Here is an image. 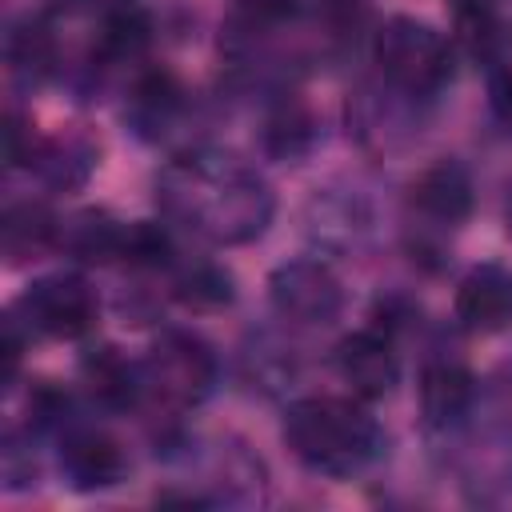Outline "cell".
Returning a JSON list of instances; mask_svg holds the SVG:
<instances>
[{
    "mask_svg": "<svg viewBox=\"0 0 512 512\" xmlns=\"http://www.w3.org/2000/svg\"><path fill=\"white\" fill-rule=\"evenodd\" d=\"M160 212L208 244H248L272 220V188L228 152H184L156 176Z\"/></svg>",
    "mask_w": 512,
    "mask_h": 512,
    "instance_id": "6da1fadb",
    "label": "cell"
},
{
    "mask_svg": "<svg viewBox=\"0 0 512 512\" xmlns=\"http://www.w3.org/2000/svg\"><path fill=\"white\" fill-rule=\"evenodd\" d=\"M284 444L308 472L352 476L380 456L384 432L352 400L304 396L292 400L284 412Z\"/></svg>",
    "mask_w": 512,
    "mask_h": 512,
    "instance_id": "7a4b0ae2",
    "label": "cell"
},
{
    "mask_svg": "<svg viewBox=\"0 0 512 512\" xmlns=\"http://www.w3.org/2000/svg\"><path fill=\"white\" fill-rule=\"evenodd\" d=\"M372 56H376L384 80L408 100H428V96L444 92L456 72L452 44L432 24L412 20V16L384 20L372 36Z\"/></svg>",
    "mask_w": 512,
    "mask_h": 512,
    "instance_id": "3957f363",
    "label": "cell"
},
{
    "mask_svg": "<svg viewBox=\"0 0 512 512\" xmlns=\"http://www.w3.org/2000/svg\"><path fill=\"white\" fill-rule=\"evenodd\" d=\"M144 392H152L168 408H196L216 384V356L204 340L188 332H168L152 344L148 360L140 364Z\"/></svg>",
    "mask_w": 512,
    "mask_h": 512,
    "instance_id": "277c9868",
    "label": "cell"
},
{
    "mask_svg": "<svg viewBox=\"0 0 512 512\" xmlns=\"http://www.w3.org/2000/svg\"><path fill=\"white\" fill-rule=\"evenodd\" d=\"M16 312L40 336L76 340V336L92 332V324H96V292L76 272H52L24 288Z\"/></svg>",
    "mask_w": 512,
    "mask_h": 512,
    "instance_id": "5b68a950",
    "label": "cell"
},
{
    "mask_svg": "<svg viewBox=\"0 0 512 512\" xmlns=\"http://www.w3.org/2000/svg\"><path fill=\"white\" fill-rule=\"evenodd\" d=\"M268 300L292 324H332L344 308V288L328 264L300 256V260H284L280 268H272Z\"/></svg>",
    "mask_w": 512,
    "mask_h": 512,
    "instance_id": "8992f818",
    "label": "cell"
},
{
    "mask_svg": "<svg viewBox=\"0 0 512 512\" xmlns=\"http://www.w3.org/2000/svg\"><path fill=\"white\" fill-rule=\"evenodd\" d=\"M60 468L72 488L96 492L128 476V456L108 432L88 428V424H68L60 432Z\"/></svg>",
    "mask_w": 512,
    "mask_h": 512,
    "instance_id": "52a82bcc",
    "label": "cell"
},
{
    "mask_svg": "<svg viewBox=\"0 0 512 512\" xmlns=\"http://www.w3.org/2000/svg\"><path fill=\"white\" fill-rule=\"evenodd\" d=\"M336 372L364 400L388 396L396 388V380H400V360H396V348H392L388 332L364 328V332L344 336L336 344Z\"/></svg>",
    "mask_w": 512,
    "mask_h": 512,
    "instance_id": "ba28073f",
    "label": "cell"
},
{
    "mask_svg": "<svg viewBox=\"0 0 512 512\" xmlns=\"http://www.w3.org/2000/svg\"><path fill=\"white\" fill-rule=\"evenodd\" d=\"M456 320L468 332H500L512 324V272L496 260H484L464 272L456 284Z\"/></svg>",
    "mask_w": 512,
    "mask_h": 512,
    "instance_id": "9c48e42d",
    "label": "cell"
},
{
    "mask_svg": "<svg viewBox=\"0 0 512 512\" xmlns=\"http://www.w3.org/2000/svg\"><path fill=\"white\" fill-rule=\"evenodd\" d=\"M472 176L464 172V164L456 160H436L428 164L412 188H408V204L420 220L436 224V228H456L472 216Z\"/></svg>",
    "mask_w": 512,
    "mask_h": 512,
    "instance_id": "30bf717a",
    "label": "cell"
},
{
    "mask_svg": "<svg viewBox=\"0 0 512 512\" xmlns=\"http://www.w3.org/2000/svg\"><path fill=\"white\" fill-rule=\"evenodd\" d=\"M476 404V376L460 360H428L420 372V416L432 432H452Z\"/></svg>",
    "mask_w": 512,
    "mask_h": 512,
    "instance_id": "8fae6325",
    "label": "cell"
},
{
    "mask_svg": "<svg viewBox=\"0 0 512 512\" xmlns=\"http://www.w3.org/2000/svg\"><path fill=\"white\" fill-rule=\"evenodd\" d=\"M456 40L492 72L512 60V20L492 0H456Z\"/></svg>",
    "mask_w": 512,
    "mask_h": 512,
    "instance_id": "7c38bea8",
    "label": "cell"
},
{
    "mask_svg": "<svg viewBox=\"0 0 512 512\" xmlns=\"http://www.w3.org/2000/svg\"><path fill=\"white\" fill-rule=\"evenodd\" d=\"M100 164V144L84 132H60V136H48L36 144L32 152V164L36 176L56 188V192H72V188H84L88 176L96 172Z\"/></svg>",
    "mask_w": 512,
    "mask_h": 512,
    "instance_id": "4fadbf2b",
    "label": "cell"
},
{
    "mask_svg": "<svg viewBox=\"0 0 512 512\" xmlns=\"http://www.w3.org/2000/svg\"><path fill=\"white\" fill-rule=\"evenodd\" d=\"M56 248L64 256H76L84 264H108L124 252V220H112L108 212H72L56 228Z\"/></svg>",
    "mask_w": 512,
    "mask_h": 512,
    "instance_id": "5bb4252c",
    "label": "cell"
},
{
    "mask_svg": "<svg viewBox=\"0 0 512 512\" xmlns=\"http://www.w3.org/2000/svg\"><path fill=\"white\" fill-rule=\"evenodd\" d=\"M88 392L104 404V408H132L144 392V372L140 364H132L128 356H120L116 348H92L80 364Z\"/></svg>",
    "mask_w": 512,
    "mask_h": 512,
    "instance_id": "9a60e30c",
    "label": "cell"
},
{
    "mask_svg": "<svg viewBox=\"0 0 512 512\" xmlns=\"http://www.w3.org/2000/svg\"><path fill=\"white\" fill-rule=\"evenodd\" d=\"M56 228H60V220L44 204H32V200L8 204L4 220H0V252L12 264H24V260L56 248Z\"/></svg>",
    "mask_w": 512,
    "mask_h": 512,
    "instance_id": "2e32d148",
    "label": "cell"
},
{
    "mask_svg": "<svg viewBox=\"0 0 512 512\" xmlns=\"http://www.w3.org/2000/svg\"><path fill=\"white\" fill-rule=\"evenodd\" d=\"M152 40V20L144 8L136 4H112L104 16H100V28H96V56L108 60V64H124V60H136Z\"/></svg>",
    "mask_w": 512,
    "mask_h": 512,
    "instance_id": "e0dca14e",
    "label": "cell"
},
{
    "mask_svg": "<svg viewBox=\"0 0 512 512\" xmlns=\"http://www.w3.org/2000/svg\"><path fill=\"white\" fill-rule=\"evenodd\" d=\"M4 56H8V68L20 76V80H40L52 72L56 64V40L48 32L44 20L36 16H24L8 28V40H4Z\"/></svg>",
    "mask_w": 512,
    "mask_h": 512,
    "instance_id": "ac0fdd59",
    "label": "cell"
},
{
    "mask_svg": "<svg viewBox=\"0 0 512 512\" xmlns=\"http://www.w3.org/2000/svg\"><path fill=\"white\" fill-rule=\"evenodd\" d=\"M180 104H184L180 84H176L168 72H148V76H140L136 88H132L128 116H132V124H136L140 132H160L164 124L176 120Z\"/></svg>",
    "mask_w": 512,
    "mask_h": 512,
    "instance_id": "d6986e66",
    "label": "cell"
},
{
    "mask_svg": "<svg viewBox=\"0 0 512 512\" xmlns=\"http://www.w3.org/2000/svg\"><path fill=\"white\" fill-rule=\"evenodd\" d=\"M172 296L188 308H224L236 292H232L228 268H220L212 260H188L172 276Z\"/></svg>",
    "mask_w": 512,
    "mask_h": 512,
    "instance_id": "ffe728a7",
    "label": "cell"
},
{
    "mask_svg": "<svg viewBox=\"0 0 512 512\" xmlns=\"http://www.w3.org/2000/svg\"><path fill=\"white\" fill-rule=\"evenodd\" d=\"M316 144V124L308 116V108L300 104H280L268 124H264V148L280 160H300L308 148Z\"/></svg>",
    "mask_w": 512,
    "mask_h": 512,
    "instance_id": "44dd1931",
    "label": "cell"
},
{
    "mask_svg": "<svg viewBox=\"0 0 512 512\" xmlns=\"http://www.w3.org/2000/svg\"><path fill=\"white\" fill-rule=\"evenodd\" d=\"M124 264L132 268H160V264H172V240L160 224H148V220H132L124 224V252H120Z\"/></svg>",
    "mask_w": 512,
    "mask_h": 512,
    "instance_id": "7402d4cb",
    "label": "cell"
},
{
    "mask_svg": "<svg viewBox=\"0 0 512 512\" xmlns=\"http://www.w3.org/2000/svg\"><path fill=\"white\" fill-rule=\"evenodd\" d=\"M36 136L28 128V120L20 112H8L4 116V160L8 168H20V164H32V152H36Z\"/></svg>",
    "mask_w": 512,
    "mask_h": 512,
    "instance_id": "603a6c76",
    "label": "cell"
},
{
    "mask_svg": "<svg viewBox=\"0 0 512 512\" xmlns=\"http://www.w3.org/2000/svg\"><path fill=\"white\" fill-rule=\"evenodd\" d=\"M320 12H324V20H328L332 36H344V40L356 36V32L368 24V4H364V0H324Z\"/></svg>",
    "mask_w": 512,
    "mask_h": 512,
    "instance_id": "cb8c5ba5",
    "label": "cell"
},
{
    "mask_svg": "<svg viewBox=\"0 0 512 512\" xmlns=\"http://www.w3.org/2000/svg\"><path fill=\"white\" fill-rule=\"evenodd\" d=\"M488 100H492V116L512 132V64H504V68L492 72Z\"/></svg>",
    "mask_w": 512,
    "mask_h": 512,
    "instance_id": "d4e9b609",
    "label": "cell"
},
{
    "mask_svg": "<svg viewBox=\"0 0 512 512\" xmlns=\"http://www.w3.org/2000/svg\"><path fill=\"white\" fill-rule=\"evenodd\" d=\"M244 4L260 20H284V16H296V8H300V0H244Z\"/></svg>",
    "mask_w": 512,
    "mask_h": 512,
    "instance_id": "484cf974",
    "label": "cell"
},
{
    "mask_svg": "<svg viewBox=\"0 0 512 512\" xmlns=\"http://www.w3.org/2000/svg\"><path fill=\"white\" fill-rule=\"evenodd\" d=\"M504 212H508V228H512V188H508V208Z\"/></svg>",
    "mask_w": 512,
    "mask_h": 512,
    "instance_id": "4316f807",
    "label": "cell"
},
{
    "mask_svg": "<svg viewBox=\"0 0 512 512\" xmlns=\"http://www.w3.org/2000/svg\"><path fill=\"white\" fill-rule=\"evenodd\" d=\"M64 4H72V0H64Z\"/></svg>",
    "mask_w": 512,
    "mask_h": 512,
    "instance_id": "83f0119b",
    "label": "cell"
}]
</instances>
